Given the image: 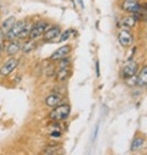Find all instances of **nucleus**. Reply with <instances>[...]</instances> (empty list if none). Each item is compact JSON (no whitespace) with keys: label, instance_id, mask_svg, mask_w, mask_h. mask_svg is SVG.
Returning a JSON list of instances; mask_svg holds the SVG:
<instances>
[{"label":"nucleus","instance_id":"1","mask_svg":"<svg viewBox=\"0 0 147 155\" xmlns=\"http://www.w3.org/2000/svg\"><path fill=\"white\" fill-rule=\"evenodd\" d=\"M70 112H71V109H70V105L69 104H60L55 107H53V110L49 112V119L54 122H60V121H64L66 120L69 116H70Z\"/></svg>","mask_w":147,"mask_h":155},{"label":"nucleus","instance_id":"2","mask_svg":"<svg viewBox=\"0 0 147 155\" xmlns=\"http://www.w3.org/2000/svg\"><path fill=\"white\" fill-rule=\"evenodd\" d=\"M48 27V23L44 21V20H38L36 21L32 26H31V31H29V35H28V39L33 41V42H37L43 38V34H44V31L46 28Z\"/></svg>","mask_w":147,"mask_h":155},{"label":"nucleus","instance_id":"3","mask_svg":"<svg viewBox=\"0 0 147 155\" xmlns=\"http://www.w3.org/2000/svg\"><path fill=\"white\" fill-rule=\"evenodd\" d=\"M27 20H19L15 22V25L12 26V28L5 34V39L8 42H14V41H17L19 37L22 32V29L25 28V26L27 25Z\"/></svg>","mask_w":147,"mask_h":155},{"label":"nucleus","instance_id":"4","mask_svg":"<svg viewBox=\"0 0 147 155\" xmlns=\"http://www.w3.org/2000/svg\"><path fill=\"white\" fill-rule=\"evenodd\" d=\"M120 8L124 12H128L131 15H137L142 10V5L138 0H123Z\"/></svg>","mask_w":147,"mask_h":155},{"label":"nucleus","instance_id":"5","mask_svg":"<svg viewBox=\"0 0 147 155\" xmlns=\"http://www.w3.org/2000/svg\"><path fill=\"white\" fill-rule=\"evenodd\" d=\"M17 65H19V60L15 56H10L0 66V77H8L11 72H14V70L17 67Z\"/></svg>","mask_w":147,"mask_h":155},{"label":"nucleus","instance_id":"6","mask_svg":"<svg viewBox=\"0 0 147 155\" xmlns=\"http://www.w3.org/2000/svg\"><path fill=\"white\" fill-rule=\"evenodd\" d=\"M118 42L121 47L128 48L134 43V35L131 34V32L126 28H121L118 33Z\"/></svg>","mask_w":147,"mask_h":155},{"label":"nucleus","instance_id":"7","mask_svg":"<svg viewBox=\"0 0 147 155\" xmlns=\"http://www.w3.org/2000/svg\"><path fill=\"white\" fill-rule=\"evenodd\" d=\"M61 31H60V27L59 26H49L46 28L44 31V34H43V41H47V42H50V41H54L56 38H59Z\"/></svg>","mask_w":147,"mask_h":155},{"label":"nucleus","instance_id":"8","mask_svg":"<svg viewBox=\"0 0 147 155\" xmlns=\"http://www.w3.org/2000/svg\"><path fill=\"white\" fill-rule=\"evenodd\" d=\"M70 53H71V47H70V45H63V47L58 48V49L52 54V56L49 58V60H50L52 62L59 61L60 59H64V58L69 56Z\"/></svg>","mask_w":147,"mask_h":155},{"label":"nucleus","instance_id":"9","mask_svg":"<svg viewBox=\"0 0 147 155\" xmlns=\"http://www.w3.org/2000/svg\"><path fill=\"white\" fill-rule=\"evenodd\" d=\"M137 70H138V64H137L136 61H129V62L123 67L121 74H123L124 78L126 80V78H129V77L135 76L136 72H137Z\"/></svg>","mask_w":147,"mask_h":155},{"label":"nucleus","instance_id":"10","mask_svg":"<svg viewBox=\"0 0 147 155\" xmlns=\"http://www.w3.org/2000/svg\"><path fill=\"white\" fill-rule=\"evenodd\" d=\"M137 21H138V14H137V15H131V14H129V15L124 16V17L120 20L119 25H120L123 28H134V27L136 26Z\"/></svg>","mask_w":147,"mask_h":155},{"label":"nucleus","instance_id":"11","mask_svg":"<svg viewBox=\"0 0 147 155\" xmlns=\"http://www.w3.org/2000/svg\"><path fill=\"white\" fill-rule=\"evenodd\" d=\"M61 101H63V95L59 94V93H56V92L49 94V95L46 98V104H47V106H49V107H55V106L60 105Z\"/></svg>","mask_w":147,"mask_h":155},{"label":"nucleus","instance_id":"12","mask_svg":"<svg viewBox=\"0 0 147 155\" xmlns=\"http://www.w3.org/2000/svg\"><path fill=\"white\" fill-rule=\"evenodd\" d=\"M16 21H17V20H16L15 16H9V17H6L2 23H0V32H2V34L5 35V34L12 28V26L15 25Z\"/></svg>","mask_w":147,"mask_h":155},{"label":"nucleus","instance_id":"13","mask_svg":"<svg viewBox=\"0 0 147 155\" xmlns=\"http://www.w3.org/2000/svg\"><path fill=\"white\" fill-rule=\"evenodd\" d=\"M21 50V45L19 44L17 41H14V42H9L8 45L5 47V51L9 56H15L19 51Z\"/></svg>","mask_w":147,"mask_h":155},{"label":"nucleus","instance_id":"14","mask_svg":"<svg viewBox=\"0 0 147 155\" xmlns=\"http://www.w3.org/2000/svg\"><path fill=\"white\" fill-rule=\"evenodd\" d=\"M136 84L138 87H143L147 86V66L142 67L141 71L138 72L137 77H136Z\"/></svg>","mask_w":147,"mask_h":155},{"label":"nucleus","instance_id":"15","mask_svg":"<svg viewBox=\"0 0 147 155\" xmlns=\"http://www.w3.org/2000/svg\"><path fill=\"white\" fill-rule=\"evenodd\" d=\"M63 154H64V150H63V148L59 147V145H50V147H47V148L43 150V153H42V155H63Z\"/></svg>","mask_w":147,"mask_h":155},{"label":"nucleus","instance_id":"16","mask_svg":"<svg viewBox=\"0 0 147 155\" xmlns=\"http://www.w3.org/2000/svg\"><path fill=\"white\" fill-rule=\"evenodd\" d=\"M71 74L70 67H64V68H58V73H56V80L58 82H64L66 81Z\"/></svg>","mask_w":147,"mask_h":155},{"label":"nucleus","instance_id":"17","mask_svg":"<svg viewBox=\"0 0 147 155\" xmlns=\"http://www.w3.org/2000/svg\"><path fill=\"white\" fill-rule=\"evenodd\" d=\"M33 49H36V42H33V41H31V39H27V41L22 44V47H21V50H22L23 53H26V54L31 53Z\"/></svg>","mask_w":147,"mask_h":155},{"label":"nucleus","instance_id":"18","mask_svg":"<svg viewBox=\"0 0 147 155\" xmlns=\"http://www.w3.org/2000/svg\"><path fill=\"white\" fill-rule=\"evenodd\" d=\"M142 145H143V138H142V137H136V138L132 140V143H131V150L135 151V150L140 149Z\"/></svg>","mask_w":147,"mask_h":155},{"label":"nucleus","instance_id":"19","mask_svg":"<svg viewBox=\"0 0 147 155\" xmlns=\"http://www.w3.org/2000/svg\"><path fill=\"white\" fill-rule=\"evenodd\" d=\"M71 34H72V31H71V28H69V29H65L64 31V33H60V35H59V38H60V39H59V42H66L67 39H69V38L71 37Z\"/></svg>","mask_w":147,"mask_h":155},{"label":"nucleus","instance_id":"20","mask_svg":"<svg viewBox=\"0 0 147 155\" xmlns=\"http://www.w3.org/2000/svg\"><path fill=\"white\" fill-rule=\"evenodd\" d=\"M70 58L69 56H66V58H64V59H60L59 61H58V68H64V67H70Z\"/></svg>","mask_w":147,"mask_h":155},{"label":"nucleus","instance_id":"21","mask_svg":"<svg viewBox=\"0 0 147 155\" xmlns=\"http://www.w3.org/2000/svg\"><path fill=\"white\" fill-rule=\"evenodd\" d=\"M60 136H61V132L60 131H55V132H52L50 133V137H53V138H58Z\"/></svg>","mask_w":147,"mask_h":155},{"label":"nucleus","instance_id":"22","mask_svg":"<svg viewBox=\"0 0 147 155\" xmlns=\"http://www.w3.org/2000/svg\"><path fill=\"white\" fill-rule=\"evenodd\" d=\"M96 72H97V76H99V62L96 61Z\"/></svg>","mask_w":147,"mask_h":155},{"label":"nucleus","instance_id":"23","mask_svg":"<svg viewBox=\"0 0 147 155\" xmlns=\"http://www.w3.org/2000/svg\"><path fill=\"white\" fill-rule=\"evenodd\" d=\"M77 3H79V4H80V6H81V8H82V9H84V8H85V5H84V0H77Z\"/></svg>","mask_w":147,"mask_h":155},{"label":"nucleus","instance_id":"24","mask_svg":"<svg viewBox=\"0 0 147 155\" xmlns=\"http://www.w3.org/2000/svg\"><path fill=\"white\" fill-rule=\"evenodd\" d=\"M0 50H2V44H0Z\"/></svg>","mask_w":147,"mask_h":155},{"label":"nucleus","instance_id":"25","mask_svg":"<svg viewBox=\"0 0 147 155\" xmlns=\"http://www.w3.org/2000/svg\"><path fill=\"white\" fill-rule=\"evenodd\" d=\"M0 12H2V8H0Z\"/></svg>","mask_w":147,"mask_h":155}]
</instances>
